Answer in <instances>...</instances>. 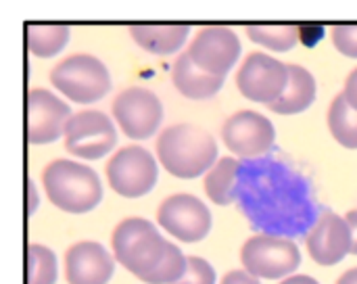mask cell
I'll return each instance as SVG.
<instances>
[{
	"mask_svg": "<svg viewBox=\"0 0 357 284\" xmlns=\"http://www.w3.org/2000/svg\"><path fill=\"white\" fill-rule=\"evenodd\" d=\"M50 84L69 100L90 105L111 90V75L100 59L92 54H73L50 71Z\"/></svg>",
	"mask_w": 357,
	"mask_h": 284,
	"instance_id": "277c9868",
	"label": "cell"
},
{
	"mask_svg": "<svg viewBox=\"0 0 357 284\" xmlns=\"http://www.w3.org/2000/svg\"><path fill=\"white\" fill-rule=\"evenodd\" d=\"M186 52L205 73L226 77L241 57V40L230 27H203L197 31Z\"/></svg>",
	"mask_w": 357,
	"mask_h": 284,
	"instance_id": "7c38bea8",
	"label": "cell"
},
{
	"mask_svg": "<svg viewBox=\"0 0 357 284\" xmlns=\"http://www.w3.org/2000/svg\"><path fill=\"white\" fill-rule=\"evenodd\" d=\"M176 284H215V270L203 257H188V270Z\"/></svg>",
	"mask_w": 357,
	"mask_h": 284,
	"instance_id": "484cf974",
	"label": "cell"
},
{
	"mask_svg": "<svg viewBox=\"0 0 357 284\" xmlns=\"http://www.w3.org/2000/svg\"><path fill=\"white\" fill-rule=\"evenodd\" d=\"M25 284H54L56 283V257L54 253L38 243H29L25 249Z\"/></svg>",
	"mask_w": 357,
	"mask_h": 284,
	"instance_id": "7402d4cb",
	"label": "cell"
},
{
	"mask_svg": "<svg viewBox=\"0 0 357 284\" xmlns=\"http://www.w3.org/2000/svg\"><path fill=\"white\" fill-rule=\"evenodd\" d=\"M236 86L245 98L270 107L289 86V65L266 52H251L236 73Z\"/></svg>",
	"mask_w": 357,
	"mask_h": 284,
	"instance_id": "52a82bcc",
	"label": "cell"
},
{
	"mask_svg": "<svg viewBox=\"0 0 357 284\" xmlns=\"http://www.w3.org/2000/svg\"><path fill=\"white\" fill-rule=\"evenodd\" d=\"M280 284H320L318 281H314L312 276H289V278H284Z\"/></svg>",
	"mask_w": 357,
	"mask_h": 284,
	"instance_id": "4dcf8cb0",
	"label": "cell"
},
{
	"mask_svg": "<svg viewBox=\"0 0 357 284\" xmlns=\"http://www.w3.org/2000/svg\"><path fill=\"white\" fill-rule=\"evenodd\" d=\"M157 161L142 147H123L107 163V178L111 188L126 197L138 199L157 184Z\"/></svg>",
	"mask_w": 357,
	"mask_h": 284,
	"instance_id": "8992f818",
	"label": "cell"
},
{
	"mask_svg": "<svg viewBox=\"0 0 357 284\" xmlns=\"http://www.w3.org/2000/svg\"><path fill=\"white\" fill-rule=\"evenodd\" d=\"M307 251L320 266H335L351 253V232L345 218L324 211L307 234Z\"/></svg>",
	"mask_w": 357,
	"mask_h": 284,
	"instance_id": "5bb4252c",
	"label": "cell"
},
{
	"mask_svg": "<svg viewBox=\"0 0 357 284\" xmlns=\"http://www.w3.org/2000/svg\"><path fill=\"white\" fill-rule=\"evenodd\" d=\"M113 115L123 134L132 140L151 138L163 119V107L155 92L146 88H128L113 100Z\"/></svg>",
	"mask_w": 357,
	"mask_h": 284,
	"instance_id": "9c48e42d",
	"label": "cell"
},
{
	"mask_svg": "<svg viewBox=\"0 0 357 284\" xmlns=\"http://www.w3.org/2000/svg\"><path fill=\"white\" fill-rule=\"evenodd\" d=\"M222 140L236 157L253 159L272 149L276 132L266 115L257 111H238L226 119Z\"/></svg>",
	"mask_w": 357,
	"mask_h": 284,
	"instance_id": "4fadbf2b",
	"label": "cell"
},
{
	"mask_svg": "<svg viewBox=\"0 0 357 284\" xmlns=\"http://www.w3.org/2000/svg\"><path fill=\"white\" fill-rule=\"evenodd\" d=\"M167 241L144 218H128L119 222L111 234V247L117 264L136 278L153 274L167 253Z\"/></svg>",
	"mask_w": 357,
	"mask_h": 284,
	"instance_id": "3957f363",
	"label": "cell"
},
{
	"mask_svg": "<svg viewBox=\"0 0 357 284\" xmlns=\"http://www.w3.org/2000/svg\"><path fill=\"white\" fill-rule=\"evenodd\" d=\"M69 40V27L61 23H27L25 46L31 54L48 59L59 54Z\"/></svg>",
	"mask_w": 357,
	"mask_h": 284,
	"instance_id": "d6986e66",
	"label": "cell"
},
{
	"mask_svg": "<svg viewBox=\"0 0 357 284\" xmlns=\"http://www.w3.org/2000/svg\"><path fill=\"white\" fill-rule=\"evenodd\" d=\"M220 284H261V283H259V278L251 276L247 270H232V272H228V274L222 278V283Z\"/></svg>",
	"mask_w": 357,
	"mask_h": 284,
	"instance_id": "4316f807",
	"label": "cell"
},
{
	"mask_svg": "<svg viewBox=\"0 0 357 284\" xmlns=\"http://www.w3.org/2000/svg\"><path fill=\"white\" fill-rule=\"evenodd\" d=\"M115 262L109 251L94 241H82L65 253V278L69 284H107Z\"/></svg>",
	"mask_w": 357,
	"mask_h": 284,
	"instance_id": "9a60e30c",
	"label": "cell"
},
{
	"mask_svg": "<svg viewBox=\"0 0 357 284\" xmlns=\"http://www.w3.org/2000/svg\"><path fill=\"white\" fill-rule=\"evenodd\" d=\"M69 117V107L52 92L33 88L25 94V140L29 144L59 140Z\"/></svg>",
	"mask_w": 357,
	"mask_h": 284,
	"instance_id": "8fae6325",
	"label": "cell"
},
{
	"mask_svg": "<svg viewBox=\"0 0 357 284\" xmlns=\"http://www.w3.org/2000/svg\"><path fill=\"white\" fill-rule=\"evenodd\" d=\"M345 222L349 226V232H351V253L357 255V209L347 211L345 216Z\"/></svg>",
	"mask_w": 357,
	"mask_h": 284,
	"instance_id": "f1b7e54d",
	"label": "cell"
},
{
	"mask_svg": "<svg viewBox=\"0 0 357 284\" xmlns=\"http://www.w3.org/2000/svg\"><path fill=\"white\" fill-rule=\"evenodd\" d=\"M316 100V80L301 65H289V86L282 96L270 105V109L278 115H295L303 113Z\"/></svg>",
	"mask_w": 357,
	"mask_h": 284,
	"instance_id": "ac0fdd59",
	"label": "cell"
},
{
	"mask_svg": "<svg viewBox=\"0 0 357 284\" xmlns=\"http://www.w3.org/2000/svg\"><path fill=\"white\" fill-rule=\"evenodd\" d=\"M328 128L335 140L345 149H357V111L341 92L328 109Z\"/></svg>",
	"mask_w": 357,
	"mask_h": 284,
	"instance_id": "44dd1931",
	"label": "cell"
},
{
	"mask_svg": "<svg viewBox=\"0 0 357 284\" xmlns=\"http://www.w3.org/2000/svg\"><path fill=\"white\" fill-rule=\"evenodd\" d=\"M343 94H345L347 103L357 111V69H354V71L349 73V77H347V82H345Z\"/></svg>",
	"mask_w": 357,
	"mask_h": 284,
	"instance_id": "83f0119b",
	"label": "cell"
},
{
	"mask_svg": "<svg viewBox=\"0 0 357 284\" xmlns=\"http://www.w3.org/2000/svg\"><path fill=\"white\" fill-rule=\"evenodd\" d=\"M247 36L253 42L261 44V46H268L270 50L287 52L297 44L299 27L291 25V23H287V25H249Z\"/></svg>",
	"mask_w": 357,
	"mask_h": 284,
	"instance_id": "603a6c76",
	"label": "cell"
},
{
	"mask_svg": "<svg viewBox=\"0 0 357 284\" xmlns=\"http://www.w3.org/2000/svg\"><path fill=\"white\" fill-rule=\"evenodd\" d=\"M241 172V161L234 157H222L205 176V193L215 205H230L236 197V176Z\"/></svg>",
	"mask_w": 357,
	"mask_h": 284,
	"instance_id": "ffe728a7",
	"label": "cell"
},
{
	"mask_svg": "<svg viewBox=\"0 0 357 284\" xmlns=\"http://www.w3.org/2000/svg\"><path fill=\"white\" fill-rule=\"evenodd\" d=\"M117 142L113 121L100 111H79L65 126V149L79 159H100Z\"/></svg>",
	"mask_w": 357,
	"mask_h": 284,
	"instance_id": "ba28073f",
	"label": "cell"
},
{
	"mask_svg": "<svg viewBox=\"0 0 357 284\" xmlns=\"http://www.w3.org/2000/svg\"><path fill=\"white\" fill-rule=\"evenodd\" d=\"M172 80H174V86L178 88V92L182 96L201 100V98H211L224 86V80L226 77L205 73L203 69H199L192 63V59L188 57V52H182L176 59V63H174Z\"/></svg>",
	"mask_w": 357,
	"mask_h": 284,
	"instance_id": "2e32d148",
	"label": "cell"
},
{
	"mask_svg": "<svg viewBox=\"0 0 357 284\" xmlns=\"http://www.w3.org/2000/svg\"><path fill=\"white\" fill-rule=\"evenodd\" d=\"M188 270V257H184V253L180 251V247H176L174 243L167 245V253L163 257V262L159 264V268L149 274L146 278H142V283L146 284H176L182 281V276Z\"/></svg>",
	"mask_w": 357,
	"mask_h": 284,
	"instance_id": "cb8c5ba5",
	"label": "cell"
},
{
	"mask_svg": "<svg viewBox=\"0 0 357 284\" xmlns=\"http://www.w3.org/2000/svg\"><path fill=\"white\" fill-rule=\"evenodd\" d=\"M25 190H27V214H33L38 209V193L31 180H25Z\"/></svg>",
	"mask_w": 357,
	"mask_h": 284,
	"instance_id": "f546056e",
	"label": "cell"
},
{
	"mask_svg": "<svg viewBox=\"0 0 357 284\" xmlns=\"http://www.w3.org/2000/svg\"><path fill=\"white\" fill-rule=\"evenodd\" d=\"M241 262L245 270L255 278L284 281L293 276L301 266V253L291 239L257 234L243 245Z\"/></svg>",
	"mask_w": 357,
	"mask_h": 284,
	"instance_id": "5b68a950",
	"label": "cell"
},
{
	"mask_svg": "<svg viewBox=\"0 0 357 284\" xmlns=\"http://www.w3.org/2000/svg\"><path fill=\"white\" fill-rule=\"evenodd\" d=\"M337 284H357V268H354V270H347V272L337 281Z\"/></svg>",
	"mask_w": 357,
	"mask_h": 284,
	"instance_id": "1f68e13d",
	"label": "cell"
},
{
	"mask_svg": "<svg viewBox=\"0 0 357 284\" xmlns=\"http://www.w3.org/2000/svg\"><path fill=\"white\" fill-rule=\"evenodd\" d=\"M42 184L50 203L67 214H88L102 201L96 172L71 159L48 163L42 172Z\"/></svg>",
	"mask_w": 357,
	"mask_h": 284,
	"instance_id": "7a4b0ae2",
	"label": "cell"
},
{
	"mask_svg": "<svg viewBox=\"0 0 357 284\" xmlns=\"http://www.w3.org/2000/svg\"><path fill=\"white\" fill-rule=\"evenodd\" d=\"M157 222L182 243H199L211 230L209 209L201 199L186 193L167 197L157 209Z\"/></svg>",
	"mask_w": 357,
	"mask_h": 284,
	"instance_id": "30bf717a",
	"label": "cell"
},
{
	"mask_svg": "<svg viewBox=\"0 0 357 284\" xmlns=\"http://www.w3.org/2000/svg\"><path fill=\"white\" fill-rule=\"evenodd\" d=\"M190 27L184 23H140L130 27V36L138 46L155 54H172L180 50Z\"/></svg>",
	"mask_w": 357,
	"mask_h": 284,
	"instance_id": "e0dca14e",
	"label": "cell"
},
{
	"mask_svg": "<svg viewBox=\"0 0 357 284\" xmlns=\"http://www.w3.org/2000/svg\"><path fill=\"white\" fill-rule=\"evenodd\" d=\"M157 157L172 176L192 180L215 165L218 144L203 128L192 124H176L159 134Z\"/></svg>",
	"mask_w": 357,
	"mask_h": 284,
	"instance_id": "6da1fadb",
	"label": "cell"
},
{
	"mask_svg": "<svg viewBox=\"0 0 357 284\" xmlns=\"http://www.w3.org/2000/svg\"><path fill=\"white\" fill-rule=\"evenodd\" d=\"M331 38H333L335 48L341 54L357 59V23H339V25H335L333 31H331Z\"/></svg>",
	"mask_w": 357,
	"mask_h": 284,
	"instance_id": "d4e9b609",
	"label": "cell"
}]
</instances>
